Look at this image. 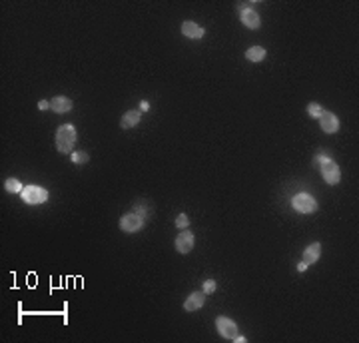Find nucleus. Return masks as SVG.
I'll list each match as a JSON object with an SVG mask.
<instances>
[{"instance_id": "f257e3e1", "label": "nucleus", "mask_w": 359, "mask_h": 343, "mask_svg": "<svg viewBox=\"0 0 359 343\" xmlns=\"http://www.w3.org/2000/svg\"><path fill=\"white\" fill-rule=\"evenodd\" d=\"M76 144V128L72 124H64L56 130V148L62 154H72Z\"/></svg>"}, {"instance_id": "f03ea898", "label": "nucleus", "mask_w": 359, "mask_h": 343, "mask_svg": "<svg viewBox=\"0 0 359 343\" xmlns=\"http://www.w3.org/2000/svg\"><path fill=\"white\" fill-rule=\"evenodd\" d=\"M20 195H22V201L28 205H38V203H44L48 199V191L40 185H26Z\"/></svg>"}, {"instance_id": "7ed1b4c3", "label": "nucleus", "mask_w": 359, "mask_h": 343, "mask_svg": "<svg viewBox=\"0 0 359 343\" xmlns=\"http://www.w3.org/2000/svg\"><path fill=\"white\" fill-rule=\"evenodd\" d=\"M215 327H217V331H219V335H221L223 339H229V341H235V337L239 335V329H237V323H235L233 319H229V317H225V315H221V317H217V319H215Z\"/></svg>"}, {"instance_id": "20e7f679", "label": "nucleus", "mask_w": 359, "mask_h": 343, "mask_svg": "<svg viewBox=\"0 0 359 343\" xmlns=\"http://www.w3.org/2000/svg\"><path fill=\"white\" fill-rule=\"evenodd\" d=\"M319 172H321V175H323V179L329 183V185H335V183H339V179H341V172H339V166L333 162V160H325V162H321L319 164Z\"/></svg>"}, {"instance_id": "39448f33", "label": "nucleus", "mask_w": 359, "mask_h": 343, "mask_svg": "<svg viewBox=\"0 0 359 343\" xmlns=\"http://www.w3.org/2000/svg\"><path fill=\"white\" fill-rule=\"evenodd\" d=\"M144 221H146V219H144L140 213L132 211V213L122 215V219H120V229L126 231V233H136V231H140V229L144 227Z\"/></svg>"}, {"instance_id": "423d86ee", "label": "nucleus", "mask_w": 359, "mask_h": 343, "mask_svg": "<svg viewBox=\"0 0 359 343\" xmlns=\"http://www.w3.org/2000/svg\"><path fill=\"white\" fill-rule=\"evenodd\" d=\"M291 203L299 213H313L317 209V201L309 193H297Z\"/></svg>"}, {"instance_id": "0eeeda50", "label": "nucleus", "mask_w": 359, "mask_h": 343, "mask_svg": "<svg viewBox=\"0 0 359 343\" xmlns=\"http://www.w3.org/2000/svg\"><path fill=\"white\" fill-rule=\"evenodd\" d=\"M317 120H319V126H321V130H323L325 134H335V132L339 130V120H337V116L331 114V112H325V110H323Z\"/></svg>"}, {"instance_id": "6e6552de", "label": "nucleus", "mask_w": 359, "mask_h": 343, "mask_svg": "<svg viewBox=\"0 0 359 343\" xmlns=\"http://www.w3.org/2000/svg\"><path fill=\"white\" fill-rule=\"evenodd\" d=\"M193 233L189 231V229H183L178 237H176V249L180 251V253H189L191 251V247H193Z\"/></svg>"}, {"instance_id": "1a4fd4ad", "label": "nucleus", "mask_w": 359, "mask_h": 343, "mask_svg": "<svg viewBox=\"0 0 359 343\" xmlns=\"http://www.w3.org/2000/svg\"><path fill=\"white\" fill-rule=\"evenodd\" d=\"M239 20L243 22V26H245V28H251V30L259 28V24H261L259 14H257L255 10H251V8H241V12H239Z\"/></svg>"}, {"instance_id": "9d476101", "label": "nucleus", "mask_w": 359, "mask_h": 343, "mask_svg": "<svg viewBox=\"0 0 359 343\" xmlns=\"http://www.w3.org/2000/svg\"><path fill=\"white\" fill-rule=\"evenodd\" d=\"M50 110L56 112V114H66L72 110V100L66 98V96H56L50 100Z\"/></svg>"}, {"instance_id": "9b49d317", "label": "nucleus", "mask_w": 359, "mask_h": 343, "mask_svg": "<svg viewBox=\"0 0 359 343\" xmlns=\"http://www.w3.org/2000/svg\"><path fill=\"white\" fill-rule=\"evenodd\" d=\"M205 301V293L203 291H193L189 293V297L183 301V309L185 311H197Z\"/></svg>"}, {"instance_id": "f8f14e48", "label": "nucleus", "mask_w": 359, "mask_h": 343, "mask_svg": "<svg viewBox=\"0 0 359 343\" xmlns=\"http://www.w3.org/2000/svg\"><path fill=\"white\" fill-rule=\"evenodd\" d=\"M319 255H321V243H319V241H313L311 245L305 247V251H303V261H305L307 265H311V263H315V261L319 259Z\"/></svg>"}, {"instance_id": "ddd939ff", "label": "nucleus", "mask_w": 359, "mask_h": 343, "mask_svg": "<svg viewBox=\"0 0 359 343\" xmlns=\"http://www.w3.org/2000/svg\"><path fill=\"white\" fill-rule=\"evenodd\" d=\"M181 34L191 38V40H197V38L203 36V28L199 24H195V22H183L181 24Z\"/></svg>"}, {"instance_id": "4468645a", "label": "nucleus", "mask_w": 359, "mask_h": 343, "mask_svg": "<svg viewBox=\"0 0 359 343\" xmlns=\"http://www.w3.org/2000/svg\"><path fill=\"white\" fill-rule=\"evenodd\" d=\"M140 118H142L140 110H128V112L122 116L120 126H122V128H126V130H130V128H134V126H138V124H140Z\"/></svg>"}, {"instance_id": "2eb2a0df", "label": "nucleus", "mask_w": 359, "mask_h": 343, "mask_svg": "<svg viewBox=\"0 0 359 343\" xmlns=\"http://www.w3.org/2000/svg\"><path fill=\"white\" fill-rule=\"evenodd\" d=\"M245 58H247L249 62H261V60L265 58V48H261V46H251V48H247Z\"/></svg>"}, {"instance_id": "dca6fc26", "label": "nucleus", "mask_w": 359, "mask_h": 343, "mask_svg": "<svg viewBox=\"0 0 359 343\" xmlns=\"http://www.w3.org/2000/svg\"><path fill=\"white\" fill-rule=\"evenodd\" d=\"M4 187H6V191H10V193H22V183H20V179H16V177H8L6 181H4Z\"/></svg>"}, {"instance_id": "f3484780", "label": "nucleus", "mask_w": 359, "mask_h": 343, "mask_svg": "<svg viewBox=\"0 0 359 343\" xmlns=\"http://www.w3.org/2000/svg\"><path fill=\"white\" fill-rule=\"evenodd\" d=\"M321 112H323V108H321L317 102L307 104V114H309L311 118H319V116H321Z\"/></svg>"}, {"instance_id": "a211bd4d", "label": "nucleus", "mask_w": 359, "mask_h": 343, "mask_svg": "<svg viewBox=\"0 0 359 343\" xmlns=\"http://www.w3.org/2000/svg\"><path fill=\"white\" fill-rule=\"evenodd\" d=\"M70 158H72V162H74V164H86V162L90 160V156H88L86 152H72V154H70Z\"/></svg>"}, {"instance_id": "6ab92c4d", "label": "nucleus", "mask_w": 359, "mask_h": 343, "mask_svg": "<svg viewBox=\"0 0 359 343\" xmlns=\"http://www.w3.org/2000/svg\"><path fill=\"white\" fill-rule=\"evenodd\" d=\"M176 225H178V227H183V229H185V227L189 225V219H187V215H185V213H180V215L176 217Z\"/></svg>"}, {"instance_id": "aec40b11", "label": "nucleus", "mask_w": 359, "mask_h": 343, "mask_svg": "<svg viewBox=\"0 0 359 343\" xmlns=\"http://www.w3.org/2000/svg\"><path fill=\"white\" fill-rule=\"evenodd\" d=\"M213 291H215V281H213V279L203 281V293L207 295V293H213Z\"/></svg>"}, {"instance_id": "412c9836", "label": "nucleus", "mask_w": 359, "mask_h": 343, "mask_svg": "<svg viewBox=\"0 0 359 343\" xmlns=\"http://www.w3.org/2000/svg\"><path fill=\"white\" fill-rule=\"evenodd\" d=\"M50 108V102L48 100H40L38 102V110H48Z\"/></svg>"}, {"instance_id": "4be33fe9", "label": "nucleus", "mask_w": 359, "mask_h": 343, "mask_svg": "<svg viewBox=\"0 0 359 343\" xmlns=\"http://www.w3.org/2000/svg\"><path fill=\"white\" fill-rule=\"evenodd\" d=\"M140 108H142L144 112H148V110H150V104H148V102H142V104H140Z\"/></svg>"}, {"instance_id": "5701e85b", "label": "nucleus", "mask_w": 359, "mask_h": 343, "mask_svg": "<svg viewBox=\"0 0 359 343\" xmlns=\"http://www.w3.org/2000/svg\"><path fill=\"white\" fill-rule=\"evenodd\" d=\"M325 160H327L325 154H319V156H317V164H321V162H325Z\"/></svg>"}, {"instance_id": "b1692460", "label": "nucleus", "mask_w": 359, "mask_h": 343, "mask_svg": "<svg viewBox=\"0 0 359 343\" xmlns=\"http://www.w3.org/2000/svg\"><path fill=\"white\" fill-rule=\"evenodd\" d=\"M297 269H299V271H305V269H307V263H305V261H301V263L297 265Z\"/></svg>"}]
</instances>
